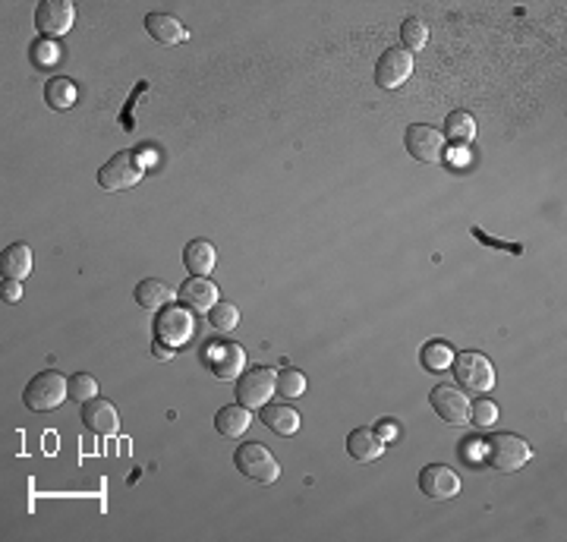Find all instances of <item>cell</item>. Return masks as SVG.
I'll return each mask as SVG.
<instances>
[{"mask_svg": "<svg viewBox=\"0 0 567 542\" xmlns=\"http://www.w3.org/2000/svg\"><path fill=\"white\" fill-rule=\"evenodd\" d=\"M259 420L275 435H293L299 429V414L293 407H287V404H265Z\"/></svg>", "mask_w": 567, "mask_h": 542, "instance_id": "20", "label": "cell"}, {"mask_svg": "<svg viewBox=\"0 0 567 542\" xmlns=\"http://www.w3.org/2000/svg\"><path fill=\"white\" fill-rule=\"evenodd\" d=\"M152 354L155 357H161V360H167V357L174 354V347H167V344H161V341H155V347H152Z\"/></svg>", "mask_w": 567, "mask_h": 542, "instance_id": "34", "label": "cell"}, {"mask_svg": "<svg viewBox=\"0 0 567 542\" xmlns=\"http://www.w3.org/2000/svg\"><path fill=\"white\" fill-rule=\"evenodd\" d=\"M347 454L360 463H373L384 454V439L375 429H354L347 435Z\"/></svg>", "mask_w": 567, "mask_h": 542, "instance_id": "17", "label": "cell"}, {"mask_svg": "<svg viewBox=\"0 0 567 542\" xmlns=\"http://www.w3.org/2000/svg\"><path fill=\"white\" fill-rule=\"evenodd\" d=\"M67 378L61 376L57 369H44L25 385L23 391V401L29 410L35 414H48V410H57L63 401H67Z\"/></svg>", "mask_w": 567, "mask_h": 542, "instance_id": "2", "label": "cell"}, {"mask_svg": "<svg viewBox=\"0 0 567 542\" xmlns=\"http://www.w3.org/2000/svg\"><path fill=\"white\" fill-rule=\"evenodd\" d=\"M275 385H278V372L269 369V366H256V369L243 372L237 382V397L243 407L259 410L269 404V397L275 395Z\"/></svg>", "mask_w": 567, "mask_h": 542, "instance_id": "7", "label": "cell"}, {"mask_svg": "<svg viewBox=\"0 0 567 542\" xmlns=\"http://www.w3.org/2000/svg\"><path fill=\"white\" fill-rule=\"evenodd\" d=\"M146 177V167H142V158L133 152H117L108 165L98 171V183L108 193H123V189H133L136 183Z\"/></svg>", "mask_w": 567, "mask_h": 542, "instance_id": "5", "label": "cell"}, {"mask_svg": "<svg viewBox=\"0 0 567 542\" xmlns=\"http://www.w3.org/2000/svg\"><path fill=\"white\" fill-rule=\"evenodd\" d=\"M208 322L218 331H233L240 325V309L233 303H227V300H218L212 306V312H208Z\"/></svg>", "mask_w": 567, "mask_h": 542, "instance_id": "27", "label": "cell"}, {"mask_svg": "<svg viewBox=\"0 0 567 542\" xmlns=\"http://www.w3.org/2000/svg\"><path fill=\"white\" fill-rule=\"evenodd\" d=\"M413 73V54L407 48H391L378 57L375 63V82L378 89H401Z\"/></svg>", "mask_w": 567, "mask_h": 542, "instance_id": "10", "label": "cell"}, {"mask_svg": "<svg viewBox=\"0 0 567 542\" xmlns=\"http://www.w3.org/2000/svg\"><path fill=\"white\" fill-rule=\"evenodd\" d=\"M250 407H243V404H227V407L218 410V416H214V429H218L224 439H240V435L250 429Z\"/></svg>", "mask_w": 567, "mask_h": 542, "instance_id": "18", "label": "cell"}, {"mask_svg": "<svg viewBox=\"0 0 567 542\" xmlns=\"http://www.w3.org/2000/svg\"><path fill=\"white\" fill-rule=\"evenodd\" d=\"M420 489H422L426 499H435V501L458 499L460 495V476L454 473L451 467H445V463H429V467L420 473Z\"/></svg>", "mask_w": 567, "mask_h": 542, "instance_id": "13", "label": "cell"}, {"mask_svg": "<svg viewBox=\"0 0 567 542\" xmlns=\"http://www.w3.org/2000/svg\"><path fill=\"white\" fill-rule=\"evenodd\" d=\"M0 262H4V278H13V281L29 278L32 274V246H25V243L6 246Z\"/></svg>", "mask_w": 567, "mask_h": 542, "instance_id": "22", "label": "cell"}, {"mask_svg": "<svg viewBox=\"0 0 567 542\" xmlns=\"http://www.w3.org/2000/svg\"><path fill=\"white\" fill-rule=\"evenodd\" d=\"M67 395L80 404H89L92 397H98V382L89 376V372H76V376L67 382Z\"/></svg>", "mask_w": 567, "mask_h": 542, "instance_id": "29", "label": "cell"}, {"mask_svg": "<svg viewBox=\"0 0 567 542\" xmlns=\"http://www.w3.org/2000/svg\"><path fill=\"white\" fill-rule=\"evenodd\" d=\"M180 300H184V306L189 312H212V306L218 303V287L212 284L208 278H202V274H193L189 281H184V287H180Z\"/></svg>", "mask_w": 567, "mask_h": 542, "instance_id": "14", "label": "cell"}, {"mask_svg": "<svg viewBox=\"0 0 567 542\" xmlns=\"http://www.w3.org/2000/svg\"><path fill=\"white\" fill-rule=\"evenodd\" d=\"M32 61H35L38 67H51V63L61 61V51H57V44H51V42H35L32 44Z\"/></svg>", "mask_w": 567, "mask_h": 542, "instance_id": "31", "label": "cell"}, {"mask_svg": "<svg viewBox=\"0 0 567 542\" xmlns=\"http://www.w3.org/2000/svg\"><path fill=\"white\" fill-rule=\"evenodd\" d=\"M429 404H432V410L448 426H464V423L470 420V401H467L464 391L454 388V385H439V388L429 395Z\"/></svg>", "mask_w": 567, "mask_h": 542, "instance_id": "11", "label": "cell"}, {"mask_svg": "<svg viewBox=\"0 0 567 542\" xmlns=\"http://www.w3.org/2000/svg\"><path fill=\"white\" fill-rule=\"evenodd\" d=\"M445 136L454 142V146H467V142H473V136H476L473 114H467V110H451L445 120Z\"/></svg>", "mask_w": 567, "mask_h": 542, "instance_id": "23", "label": "cell"}, {"mask_svg": "<svg viewBox=\"0 0 567 542\" xmlns=\"http://www.w3.org/2000/svg\"><path fill=\"white\" fill-rule=\"evenodd\" d=\"M0 297H4L6 303H19V300H23V284L13 278H4V284H0Z\"/></svg>", "mask_w": 567, "mask_h": 542, "instance_id": "32", "label": "cell"}, {"mask_svg": "<svg viewBox=\"0 0 567 542\" xmlns=\"http://www.w3.org/2000/svg\"><path fill=\"white\" fill-rule=\"evenodd\" d=\"M476 233V237H479L482 240V243H488V246H495V250H505V252H520V246L517 243H498V240H492V237H486V233H482V231H473Z\"/></svg>", "mask_w": 567, "mask_h": 542, "instance_id": "33", "label": "cell"}, {"mask_svg": "<svg viewBox=\"0 0 567 542\" xmlns=\"http://www.w3.org/2000/svg\"><path fill=\"white\" fill-rule=\"evenodd\" d=\"M82 423L95 435H117V429H120V416H117L114 404L101 401V397H92L89 404H82Z\"/></svg>", "mask_w": 567, "mask_h": 542, "instance_id": "15", "label": "cell"}, {"mask_svg": "<svg viewBox=\"0 0 567 542\" xmlns=\"http://www.w3.org/2000/svg\"><path fill=\"white\" fill-rule=\"evenodd\" d=\"M470 420H473V426L488 429L495 420H498V407H495V404L488 401V397H482V401L470 404Z\"/></svg>", "mask_w": 567, "mask_h": 542, "instance_id": "30", "label": "cell"}, {"mask_svg": "<svg viewBox=\"0 0 567 542\" xmlns=\"http://www.w3.org/2000/svg\"><path fill=\"white\" fill-rule=\"evenodd\" d=\"M479 448H482V461H486V467H492L495 473H517V470L524 467V463H530V457H533V448L526 445L520 435H511V433L488 435Z\"/></svg>", "mask_w": 567, "mask_h": 542, "instance_id": "1", "label": "cell"}, {"mask_svg": "<svg viewBox=\"0 0 567 542\" xmlns=\"http://www.w3.org/2000/svg\"><path fill=\"white\" fill-rule=\"evenodd\" d=\"M171 300H174V290L165 284V281L146 278L136 284V303H139L142 309L158 312V309H165V306H171Z\"/></svg>", "mask_w": 567, "mask_h": 542, "instance_id": "19", "label": "cell"}, {"mask_svg": "<svg viewBox=\"0 0 567 542\" xmlns=\"http://www.w3.org/2000/svg\"><path fill=\"white\" fill-rule=\"evenodd\" d=\"M275 391L281 397H303L306 395V376L299 369H281L278 372Z\"/></svg>", "mask_w": 567, "mask_h": 542, "instance_id": "28", "label": "cell"}, {"mask_svg": "<svg viewBox=\"0 0 567 542\" xmlns=\"http://www.w3.org/2000/svg\"><path fill=\"white\" fill-rule=\"evenodd\" d=\"M76 86L67 80V76H54V80L48 82V89H44V101L51 104L54 110H67V108H73L76 104Z\"/></svg>", "mask_w": 567, "mask_h": 542, "instance_id": "24", "label": "cell"}, {"mask_svg": "<svg viewBox=\"0 0 567 542\" xmlns=\"http://www.w3.org/2000/svg\"><path fill=\"white\" fill-rule=\"evenodd\" d=\"M146 29H148V35L158 44H165V48H174V44H180L186 38L184 23H180L177 16H171V13H148Z\"/></svg>", "mask_w": 567, "mask_h": 542, "instance_id": "16", "label": "cell"}, {"mask_svg": "<svg viewBox=\"0 0 567 542\" xmlns=\"http://www.w3.org/2000/svg\"><path fill=\"white\" fill-rule=\"evenodd\" d=\"M420 363L426 366L429 372H445V369H451V363H454L451 344H445V341H429L426 347H422V354H420Z\"/></svg>", "mask_w": 567, "mask_h": 542, "instance_id": "25", "label": "cell"}, {"mask_svg": "<svg viewBox=\"0 0 567 542\" xmlns=\"http://www.w3.org/2000/svg\"><path fill=\"white\" fill-rule=\"evenodd\" d=\"M454 378H458L460 391H470V395H488L495 388V369L476 350H464V354H454Z\"/></svg>", "mask_w": 567, "mask_h": 542, "instance_id": "3", "label": "cell"}, {"mask_svg": "<svg viewBox=\"0 0 567 542\" xmlns=\"http://www.w3.org/2000/svg\"><path fill=\"white\" fill-rule=\"evenodd\" d=\"M233 463L237 470L252 482H275L281 476V463L278 457L262 445V442H246L233 452Z\"/></svg>", "mask_w": 567, "mask_h": 542, "instance_id": "4", "label": "cell"}, {"mask_svg": "<svg viewBox=\"0 0 567 542\" xmlns=\"http://www.w3.org/2000/svg\"><path fill=\"white\" fill-rule=\"evenodd\" d=\"M403 142H407V152L413 155L416 161H422V165H439V161L445 158V136L435 127H429V123H413V127H407Z\"/></svg>", "mask_w": 567, "mask_h": 542, "instance_id": "8", "label": "cell"}, {"mask_svg": "<svg viewBox=\"0 0 567 542\" xmlns=\"http://www.w3.org/2000/svg\"><path fill=\"white\" fill-rule=\"evenodd\" d=\"M401 38H403V44H407V51H410V54H413V51L426 48V42H429V25L422 23L420 16L403 19V25H401Z\"/></svg>", "mask_w": 567, "mask_h": 542, "instance_id": "26", "label": "cell"}, {"mask_svg": "<svg viewBox=\"0 0 567 542\" xmlns=\"http://www.w3.org/2000/svg\"><path fill=\"white\" fill-rule=\"evenodd\" d=\"M205 363L218 378H240L246 366V354L233 341H214L205 344Z\"/></svg>", "mask_w": 567, "mask_h": 542, "instance_id": "12", "label": "cell"}, {"mask_svg": "<svg viewBox=\"0 0 567 542\" xmlns=\"http://www.w3.org/2000/svg\"><path fill=\"white\" fill-rule=\"evenodd\" d=\"M214 259H218V252L208 240H193L184 250V265L193 274H202V278H208V271L214 269Z\"/></svg>", "mask_w": 567, "mask_h": 542, "instance_id": "21", "label": "cell"}, {"mask_svg": "<svg viewBox=\"0 0 567 542\" xmlns=\"http://www.w3.org/2000/svg\"><path fill=\"white\" fill-rule=\"evenodd\" d=\"M195 322H193V312L186 306H165L155 319V338L167 347H184V344L193 338Z\"/></svg>", "mask_w": 567, "mask_h": 542, "instance_id": "6", "label": "cell"}, {"mask_svg": "<svg viewBox=\"0 0 567 542\" xmlns=\"http://www.w3.org/2000/svg\"><path fill=\"white\" fill-rule=\"evenodd\" d=\"M76 10L70 0H42L35 10V29L48 38H61L73 29Z\"/></svg>", "mask_w": 567, "mask_h": 542, "instance_id": "9", "label": "cell"}]
</instances>
